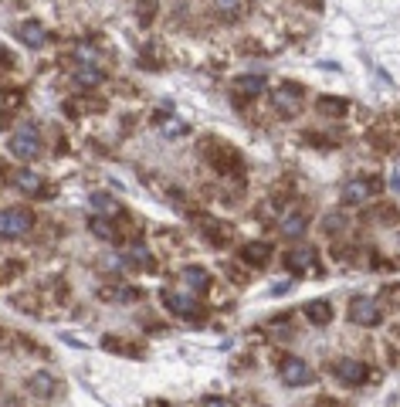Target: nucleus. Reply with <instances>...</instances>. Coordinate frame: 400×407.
Returning <instances> with one entry per match:
<instances>
[{"label":"nucleus","instance_id":"obj_11","mask_svg":"<svg viewBox=\"0 0 400 407\" xmlns=\"http://www.w3.org/2000/svg\"><path fill=\"white\" fill-rule=\"evenodd\" d=\"M75 82L82 89H98L102 82H105V72L96 68V65H78L75 68Z\"/></svg>","mask_w":400,"mask_h":407},{"label":"nucleus","instance_id":"obj_5","mask_svg":"<svg viewBox=\"0 0 400 407\" xmlns=\"http://www.w3.org/2000/svg\"><path fill=\"white\" fill-rule=\"evenodd\" d=\"M278 373H282V384H288V387H305L312 380V367L305 360H299V356H285Z\"/></svg>","mask_w":400,"mask_h":407},{"label":"nucleus","instance_id":"obj_8","mask_svg":"<svg viewBox=\"0 0 400 407\" xmlns=\"http://www.w3.org/2000/svg\"><path fill=\"white\" fill-rule=\"evenodd\" d=\"M163 306H167L173 316H183V319H193V316H197V299L183 295V292L167 289L163 292Z\"/></svg>","mask_w":400,"mask_h":407},{"label":"nucleus","instance_id":"obj_25","mask_svg":"<svg viewBox=\"0 0 400 407\" xmlns=\"http://www.w3.org/2000/svg\"><path fill=\"white\" fill-rule=\"evenodd\" d=\"M129 258H133V265H150V254L143 252V248H133V252H129Z\"/></svg>","mask_w":400,"mask_h":407},{"label":"nucleus","instance_id":"obj_18","mask_svg":"<svg viewBox=\"0 0 400 407\" xmlns=\"http://www.w3.org/2000/svg\"><path fill=\"white\" fill-rule=\"evenodd\" d=\"M245 7H248V0H214V11L224 18H241Z\"/></svg>","mask_w":400,"mask_h":407},{"label":"nucleus","instance_id":"obj_27","mask_svg":"<svg viewBox=\"0 0 400 407\" xmlns=\"http://www.w3.org/2000/svg\"><path fill=\"white\" fill-rule=\"evenodd\" d=\"M4 126H7V116H0V129H4Z\"/></svg>","mask_w":400,"mask_h":407},{"label":"nucleus","instance_id":"obj_23","mask_svg":"<svg viewBox=\"0 0 400 407\" xmlns=\"http://www.w3.org/2000/svg\"><path fill=\"white\" fill-rule=\"evenodd\" d=\"M163 133H167V136H180V133H187V126H183L180 119H167V122H163Z\"/></svg>","mask_w":400,"mask_h":407},{"label":"nucleus","instance_id":"obj_4","mask_svg":"<svg viewBox=\"0 0 400 407\" xmlns=\"http://www.w3.org/2000/svg\"><path fill=\"white\" fill-rule=\"evenodd\" d=\"M349 319L356 323V326H366V330H373V326H380L383 323V312H380V306L373 302V299H353L349 302Z\"/></svg>","mask_w":400,"mask_h":407},{"label":"nucleus","instance_id":"obj_15","mask_svg":"<svg viewBox=\"0 0 400 407\" xmlns=\"http://www.w3.org/2000/svg\"><path fill=\"white\" fill-rule=\"evenodd\" d=\"M302 231H309V217L305 214H285L282 217V234L285 238H299Z\"/></svg>","mask_w":400,"mask_h":407},{"label":"nucleus","instance_id":"obj_17","mask_svg":"<svg viewBox=\"0 0 400 407\" xmlns=\"http://www.w3.org/2000/svg\"><path fill=\"white\" fill-rule=\"evenodd\" d=\"M312 258H316L312 248H295V252L288 254V269L292 271H309L312 269Z\"/></svg>","mask_w":400,"mask_h":407},{"label":"nucleus","instance_id":"obj_12","mask_svg":"<svg viewBox=\"0 0 400 407\" xmlns=\"http://www.w3.org/2000/svg\"><path fill=\"white\" fill-rule=\"evenodd\" d=\"M234 92H238V96H262V92H265V75L234 78Z\"/></svg>","mask_w":400,"mask_h":407},{"label":"nucleus","instance_id":"obj_6","mask_svg":"<svg viewBox=\"0 0 400 407\" xmlns=\"http://www.w3.org/2000/svg\"><path fill=\"white\" fill-rule=\"evenodd\" d=\"M333 377L340 380V384H346V387H360V384H366V367H363L360 360H340V363H333Z\"/></svg>","mask_w":400,"mask_h":407},{"label":"nucleus","instance_id":"obj_20","mask_svg":"<svg viewBox=\"0 0 400 407\" xmlns=\"http://www.w3.org/2000/svg\"><path fill=\"white\" fill-rule=\"evenodd\" d=\"M92 231H96V238H102V241H115V238H119L115 228H112V221H109V217H102V214L92 217Z\"/></svg>","mask_w":400,"mask_h":407},{"label":"nucleus","instance_id":"obj_24","mask_svg":"<svg viewBox=\"0 0 400 407\" xmlns=\"http://www.w3.org/2000/svg\"><path fill=\"white\" fill-rule=\"evenodd\" d=\"M92 207H96V214H102V211H109V207H112V200H109L105 194H96V197H92Z\"/></svg>","mask_w":400,"mask_h":407},{"label":"nucleus","instance_id":"obj_21","mask_svg":"<svg viewBox=\"0 0 400 407\" xmlns=\"http://www.w3.org/2000/svg\"><path fill=\"white\" fill-rule=\"evenodd\" d=\"M316 109H319L323 116H343L346 102H343V98H319V102H316Z\"/></svg>","mask_w":400,"mask_h":407},{"label":"nucleus","instance_id":"obj_7","mask_svg":"<svg viewBox=\"0 0 400 407\" xmlns=\"http://www.w3.org/2000/svg\"><path fill=\"white\" fill-rule=\"evenodd\" d=\"M271 102H275V109H278L282 116H295V112L302 109V89L292 85V82H285V85L271 96Z\"/></svg>","mask_w":400,"mask_h":407},{"label":"nucleus","instance_id":"obj_3","mask_svg":"<svg viewBox=\"0 0 400 407\" xmlns=\"http://www.w3.org/2000/svg\"><path fill=\"white\" fill-rule=\"evenodd\" d=\"M380 187H383L380 180H370V176H353V180H346V183H343V204H346V207H360V204H366V200L377 194Z\"/></svg>","mask_w":400,"mask_h":407},{"label":"nucleus","instance_id":"obj_14","mask_svg":"<svg viewBox=\"0 0 400 407\" xmlns=\"http://www.w3.org/2000/svg\"><path fill=\"white\" fill-rule=\"evenodd\" d=\"M305 316H309V323L325 326V323L333 319V306H329L325 299H316V302H309V306H305Z\"/></svg>","mask_w":400,"mask_h":407},{"label":"nucleus","instance_id":"obj_26","mask_svg":"<svg viewBox=\"0 0 400 407\" xmlns=\"http://www.w3.org/2000/svg\"><path fill=\"white\" fill-rule=\"evenodd\" d=\"M200 407H231V404L224 401V397H204V401H200Z\"/></svg>","mask_w":400,"mask_h":407},{"label":"nucleus","instance_id":"obj_19","mask_svg":"<svg viewBox=\"0 0 400 407\" xmlns=\"http://www.w3.org/2000/svg\"><path fill=\"white\" fill-rule=\"evenodd\" d=\"M14 183H18L24 194H38V190H41V176L31 174V170H20V174H14Z\"/></svg>","mask_w":400,"mask_h":407},{"label":"nucleus","instance_id":"obj_13","mask_svg":"<svg viewBox=\"0 0 400 407\" xmlns=\"http://www.w3.org/2000/svg\"><path fill=\"white\" fill-rule=\"evenodd\" d=\"M183 282H187L193 292H207L210 289V271L197 269V265H187V269H183Z\"/></svg>","mask_w":400,"mask_h":407},{"label":"nucleus","instance_id":"obj_1","mask_svg":"<svg viewBox=\"0 0 400 407\" xmlns=\"http://www.w3.org/2000/svg\"><path fill=\"white\" fill-rule=\"evenodd\" d=\"M41 153V136L38 129H31V126H20L18 133L11 136V156L20 160V163H31V160H38Z\"/></svg>","mask_w":400,"mask_h":407},{"label":"nucleus","instance_id":"obj_10","mask_svg":"<svg viewBox=\"0 0 400 407\" xmlns=\"http://www.w3.org/2000/svg\"><path fill=\"white\" fill-rule=\"evenodd\" d=\"M18 38L24 41L27 48H41V44L48 41V31L41 27L38 20H24V24H20V27H18Z\"/></svg>","mask_w":400,"mask_h":407},{"label":"nucleus","instance_id":"obj_16","mask_svg":"<svg viewBox=\"0 0 400 407\" xmlns=\"http://www.w3.org/2000/svg\"><path fill=\"white\" fill-rule=\"evenodd\" d=\"M27 387L34 390V394H41V397H51L58 384H55V377H51V373H44V370H41V373H34V377L27 380Z\"/></svg>","mask_w":400,"mask_h":407},{"label":"nucleus","instance_id":"obj_22","mask_svg":"<svg viewBox=\"0 0 400 407\" xmlns=\"http://www.w3.org/2000/svg\"><path fill=\"white\" fill-rule=\"evenodd\" d=\"M153 11H156V0H139V20H143V24L153 20Z\"/></svg>","mask_w":400,"mask_h":407},{"label":"nucleus","instance_id":"obj_2","mask_svg":"<svg viewBox=\"0 0 400 407\" xmlns=\"http://www.w3.org/2000/svg\"><path fill=\"white\" fill-rule=\"evenodd\" d=\"M34 228V217L24 207H4L0 211V238H24Z\"/></svg>","mask_w":400,"mask_h":407},{"label":"nucleus","instance_id":"obj_9","mask_svg":"<svg viewBox=\"0 0 400 407\" xmlns=\"http://www.w3.org/2000/svg\"><path fill=\"white\" fill-rule=\"evenodd\" d=\"M268 258H271V245H265V241H254V245H245V248H241V261H245V265L265 269Z\"/></svg>","mask_w":400,"mask_h":407}]
</instances>
